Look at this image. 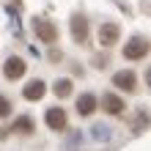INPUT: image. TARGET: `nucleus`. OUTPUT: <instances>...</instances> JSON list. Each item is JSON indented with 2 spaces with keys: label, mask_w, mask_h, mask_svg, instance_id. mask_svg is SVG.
<instances>
[{
  "label": "nucleus",
  "mask_w": 151,
  "mask_h": 151,
  "mask_svg": "<svg viewBox=\"0 0 151 151\" xmlns=\"http://www.w3.org/2000/svg\"><path fill=\"white\" fill-rule=\"evenodd\" d=\"M93 110H96V96H93V93L77 96V113H80V115H91Z\"/></svg>",
  "instance_id": "9d476101"
},
{
  "label": "nucleus",
  "mask_w": 151,
  "mask_h": 151,
  "mask_svg": "<svg viewBox=\"0 0 151 151\" xmlns=\"http://www.w3.org/2000/svg\"><path fill=\"white\" fill-rule=\"evenodd\" d=\"M72 36H74V41H80V44L88 39V19H85L83 14H74V17H72Z\"/></svg>",
  "instance_id": "39448f33"
},
{
  "label": "nucleus",
  "mask_w": 151,
  "mask_h": 151,
  "mask_svg": "<svg viewBox=\"0 0 151 151\" xmlns=\"http://www.w3.org/2000/svg\"><path fill=\"white\" fill-rule=\"evenodd\" d=\"M148 47H151V44H148L146 39L132 36L127 44H124V58H127V60H140V58H143L146 52H148Z\"/></svg>",
  "instance_id": "f257e3e1"
},
{
  "label": "nucleus",
  "mask_w": 151,
  "mask_h": 151,
  "mask_svg": "<svg viewBox=\"0 0 151 151\" xmlns=\"http://www.w3.org/2000/svg\"><path fill=\"white\" fill-rule=\"evenodd\" d=\"M33 30H36V36H39L41 41H47V44H52V41L58 39L55 25H52L50 19H44V17H33Z\"/></svg>",
  "instance_id": "f03ea898"
},
{
  "label": "nucleus",
  "mask_w": 151,
  "mask_h": 151,
  "mask_svg": "<svg viewBox=\"0 0 151 151\" xmlns=\"http://www.w3.org/2000/svg\"><path fill=\"white\" fill-rule=\"evenodd\" d=\"M3 74H6L8 80H19V77L25 74V60H22V58H8L6 66H3Z\"/></svg>",
  "instance_id": "423d86ee"
},
{
  "label": "nucleus",
  "mask_w": 151,
  "mask_h": 151,
  "mask_svg": "<svg viewBox=\"0 0 151 151\" xmlns=\"http://www.w3.org/2000/svg\"><path fill=\"white\" fill-rule=\"evenodd\" d=\"M146 83L151 85V69H148V72H146Z\"/></svg>",
  "instance_id": "2eb2a0df"
},
{
  "label": "nucleus",
  "mask_w": 151,
  "mask_h": 151,
  "mask_svg": "<svg viewBox=\"0 0 151 151\" xmlns=\"http://www.w3.org/2000/svg\"><path fill=\"white\" fill-rule=\"evenodd\" d=\"M91 137L93 140H110V127L107 124H93L91 127Z\"/></svg>",
  "instance_id": "f8f14e48"
},
{
  "label": "nucleus",
  "mask_w": 151,
  "mask_h": 151,
  "mask_svg": "<svg viewBox=\"0 0 151 151\" xmlns=\"http://www.w3.org/2000/svg\"><path fill=\"white\" fill-rule=\"evenodd\" d=\"M113 85H118L121 91H135L137 77L132 74V72H115V74H113Z\"/></svg>",
  "instance_id": "0eeeda50"
},
{
  "label": "nucleus",
  "mask_w": 151,
  "mask_h": 151,
  "mask_svg": "<svg viewBox=\"0 0 151 151\" xmlns=\"http://www.w3.org/2000/svg\"><path fill=\"white\" fill-rule=\"evenodd\" d=\"M8 113H11V102H8L6 96H0V118H6Z\"/></svg>",
  "instance_id": "4468645a"
},
{
  "label": "nucleus",
  "mask_w": 151,
  "mask_h": 151,
  "mask_svg": "<svg viewBox=\"0 0 151 151\" xmlns=\"http://www.w3.org/2000/svg\"><path fill=\"white\" fill-rule=\"evenodd\" d=\"M118 36H121V30H118V25H115V22H102L99 25V44L113 47V44L118 41Z\"/></svg>",
  "instance_id": "7ed1b4c3"
},
{
  "label": "nucleus",
  "mask_w": 151,
  "mask_h": 151,
  "mask_svg": "<svg viewBox=\"0 0 151 151\" xmlns=\"http://www.w3.org/2000/svg\"><path fill=\"white\" fill-rule=\"evenodd\" d=\"M102 107L107 110L110 115H118V113H124V107H127V104H124L121 96H115V93H104V96H102Z\"/></svg>",
  "instance_id": "6e6552de"
},
{
  "label": "nucleus",
  "mask_w": 151,
  "mask_h": 151,
  "mask_svg": "<svg viewBox=\"0 0 151 151\" xmlns=\"http://www.w3.org/2000/svg\"><path fill=\"white\" fill-rule=\"evenodd\" d=\"M44 121H47L50 129L63 132V129H66V113H63V107H50L47 115H44Z\"/></svg>",
  "instance_id": "20e7f679"
},
{
  "label": "nucleus",
  "mask_w": 151,
  "mask_h": 151,
  "mask_svg": "<svg viewBox=\"0 0 151 151\" xmlns=\"http://www.w3.org/2000/svg\"><path fill=\"white\" fill-rule=\"evenodd\" d=\"M72 93V80H55V96H60V99H66V96Z\"/></svg>",
  "instance_id": "ddd939ff"
},
{
  "label": "nucleus",
  "mask_w": 151,
  "mask_h": 151,
  "mask_svg": "<svg viewBox=\"0 0 151 151\" xmlns=\"http://www.w3.org/2000/svg\"><path fill=\"white\" fill-rule=\"evenodd\" d=\"M44 91H47V85H44L41 80H33V83H28V85H25L22 96H25L28 102H39L41 96H44Z\"/></svg>",
  "instance_id": "1a4fd4ad"
},
{
  "label": "nucleus",
  "mask_w": 151,
  "mask_h": 151,
  "mask_svg": "<svg viewBox=\"0 0 151 151\" xmlns=\"http://www.w3.org/2000/svg\"><path fill=\"white\" fill-rule=\"evenodd\" d=\"M11 129L22 132V135H28V132H33V118H30V115H19V118L14 121V127H11Z\"/></svg>",
  "instance_id": "9b49d317"
}]
</instances>
